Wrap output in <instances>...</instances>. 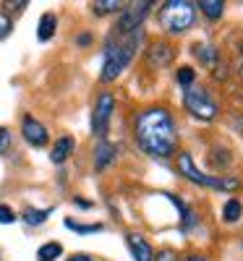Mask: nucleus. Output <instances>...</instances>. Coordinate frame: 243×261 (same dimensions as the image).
Segmentation results:
<instances>
[{
  "label": "nucleus",
  "instance_id": "nucleus-8",
  "mask_svg": "<svg viewBox=\"0 0 243 261\" xmlns=\"http://www.w3.org/2000/svg\"><path fill=\"white\" fill-rule=\"evenodd\" d=\"M21 134H24V139L32 146H45L47 144V128L32 115H27L24 120H21Z\"/></svg>",
  "mask_w": 243,
  "mask_h": 261
},
{
  "label": "nucleus",
  "instance_id": "nucleus-1",
  "mask_svg": "<svg viewBox=\"0 0 243 261\" xmlns=\"http://www.w3.org/2000/svg\"><path fill=\"white\" fill-rule=\"evenodd\" d=\"M136 141L152 157H170L178 149L175 123L165 107H149L136 118Z\"/></svg>",
  "mask_w": 243,
  "mask_h": 261
},
{
  "label": "nucleus",
  "instance_id": "nucleus-10",
  "mask_svg": "<svg viewBox=\"0 0 243 261\" xmlns=\"http://www.w3.org/2000/svg\"><path fill=\"white\" fill-rule=\"evenodd\" d=\"M126 243H128V248H131V256H134V261H154L152 246L144 241L139 232H128V235H126Z\"/></svg>",
  "mask_w": 243,
  "mask_h": 261
},
{
  "label": "nucleus",
  "instance_id": "nucleus-12",
  "mask_svg": "<svg viewBox=\"0 0 243 261\" xmlns=\"http://www.w3.org/2000/svg\"><path fill=\"white\" fill-rule=\"evenodd\" d=\"M115 154H118V146H115V144L100 141V144H97V151H94V167H97V170H105L110 162L115 160Z\"/></svg>",
  "mask_w": 243,
  "mask_h": 261
},
{
  "label": "nucleus",
  "instance_id": "nucleus-2",
  "mask_svg": "<svg viewBox=\"0 0 243 261\" xmlns=\"http://www.w3.org/2000/svg\"><path fill=\"white\" fill-rule=\"evenodd\" d=\"M139 39H141V29L134 32V34H128V39L118 42V45H107L105 60H102V73H100V79L105 84L115 81L126 71V65L131 63V58H134V53L139 47Z\"/></svg>",
  "mask_w": 243,
  "mask_h": 261
},
{
  "label": "nucleus",
  "instance_id": "nucleus-14",
  "mask_svg": "<svg viewBox=\"0 0 243 261\" xmlns=\"http://www.w3.org/2000/svg\"><path fill=\"white\" fill-rule=\"evenodd\" d=\"M50 214H53V209H32L29 206V209H24V214H21V217H24L27 225H42Z\"/></svg>",
  "mask_w": 243,
  "mask_h": 261
},
{
  "label": "nucleus",
  "instance_id": "nucleus-9",
  "mask_svg": "<svg viewBox=\"0 0 243 261\" xmlns=\"http://www.w3.org/2000/svg\"><path fill=\"white\" fill-rule=\"evenodd\" d=\"M173 47L167 45V42H154V45L147 50V60L152 68H165V65L173 63Z\"/></svg>",
  "mask_w": 243,
  "mask_h": 261
},
{
  "label": "nucleus",
  "instance_id": "nucleus-3",
  "mask_svg": "<svg viewBox=\"0 0 243 261\" xmlns=\"http://www.w3.org/2000/svg\"><path fill=\"white\" fill-rule=\"evenodd\" d=\"M160 24L170 32V34H183L191 29L193 24V3H188V0H167V3L160 6Z\"/></svg>",
  "mask_w": 243,
  "mask_h": 261
},
{
  "label": "nucleus",
  "instance_id": "nucleus-20",
  "mask_svg": "<svg viewBox=\"0 0 243 261\" xmlns=\"http://www.w3.org/2000/svg\"><path fill=\"white\" fill-rule=\"evenodd\" d=\"M65 227L68 230H76V232H100L102 230V225H79V222H74V220H65Z\"/></svg>",
  "mask_w": 243,
  "mask_h": 261
},
{
  "label": "nucleus",
  "instance_id": "nucleus-17",
  "mask_svg": "<svg viewBox=\"0 0 243 261\" xmlns=\"http://www.w3.org/2000/svg\"><path fill=\"white\" fill-rule=\"evenodd\" d=\"M60 253H63V246H60V243H45V246L37 251L39 261H55Z\"/></svg>",
  "mask_w": 243,
  "mask_h": 261
},
{
  "label": "nucleus",
  "instance_id": "nucleus-19",
  "mask_svg": "<svg viewBox=\"0 0 243 261\" xmlns=\"http://www.w3.org/2000/svg\"><path fill=\"white\" fill-rule=\"evenodd\" d=\"M193 53H196V58H199V60H204L207 65H212V63H214V58H217V53H214L212 47H207V45H204V47H202V45H196V47H193Z\"/></svg>",
  "mask_w": 243,
  "mask_h": 261
},
{
  "label": "nucleus",
  "instance_id": "nucleus-15",
  "mask_svg": "<svg viewBox=\"0 0 243 261\" xmlns=\"http://www.w3.org/2000/svg\"><path fill=\"white\" fill-rule=\"evenodd\" d=\"M202 13L209 16V18H223L225 13V3H220V0H202Z\"/></svg>",
  "mask_w": 243,
  "mask_h": 261
},
{
  "label": "nucleus",
  "instance_id": "nucleus-6",
  "mask_svg": "<svg viewBox=\"0 0 243 261\" xmlns=\"http://www.w3.org/2000/svg\"><path fill=\"white\" fill-rule=\"evenodd\" d=\"M113 110H115V99L110 92L100 94L97 105H94V115H92V130H94V136H105L107 134V123L110 118H113Z\"/></svg>",
  "mask_w": 243,
  "mask_h": 261
},
{
  "label": "nucleus",
  "instance_id": "nucleus-26",
  "mask_svg": "<svg viewBox=\"0 0 243 261\" xmlns=\"http://www.w3.org/2000/svg\"><path fill=\"white\" fill-rule=\"evenodd\" d=\"M68 261H97V258H92V256H86V253H76V256H71Z\"/></svg>",
  "mask_w": 243,
  "mask_h": 261
},
{
  "label": "nucleus",
  "instance_id": "nucleus-28",
  "mask_svg": "<svg viewBox=\"0 0 243 261\" xmlns=\"http://www.w3.org/2000/svg\"><path fill=\"white\" fill-rule=\"evenodd\" d=\"M240 58H243V42H240ZM240 68H243V65H240Z\"/></svg>",
  "mask_w": 243,
  "mask_h": 261
},
{
  "label": "nucleus",
  "instance_id": "nucleus-22",
  "mask_svg": "<svg viewBox=\"0 0 243 261\" xmlns=\"http://www.w3.org/2000/svg\"><path fill=\"white\" fill-rule=\"evenodd\" d=\"M11 222H16L13 209H11V206H6V204H0V225H11Z\"/></svg>",
  "mask_w": 243,
  "mask_h": 261
},
{
  "label": "nucleus",
  "instance_id": "nucleus-4",
  "mask_svg": "<svg viewBox=\"0 0 243 261\" xmlns=\"http://www.w3.org/2000/svg\"><path fill=\"white\" fill-rule=\"evenodd\" d=\"M178 170L181 175L188 178L191 183L196 186H207V188H214V191H235L238 188V178H223V175H207V172L196 170L193 160L188 151H181L178 154Z\"/></svg>",
  "mask_w": 243,
  "mask_h": 261
},
{
  "label": "nucleus",
  "instance_id": "nucleus-11",
  "mask_svg": "<svg viewBox=\"0 0 243 261\" xmlns=\"http://www.w3.org/2000/svg\"><path fill=\"white\" fill-rule=\"evenodd\" d=\"M74 149H76V141H74L71 136H63V139L55 141V146H53V151H50V160H53L55 165H60V162H65V160L74 154Z\"/></svg>",
  "mask_w": 243,
  "mask_h": 261
},
{
  "label": "nucleus",
  "instance_id": "nucleus-16",
  "mask_svg": "<svg viewBox=\"0 0 243 261\" xmlns=\"http://www.w3.org/2000/svg\"><path fill=\"white\" fill-rule=\"evenodd\" d=\"M223 217L228 222H238L240 217H243V206H240V201L238 199H230L228 204H225V209H223Z\"/></svg>",
  "mask_w": 243,
  "mask_h": 261
},
{
  "label": "nucleus",
  "instance_id": "nucleus-24",
  "mask_svg": "<svg viewBox=\"0 0 243 261\" xmlns=\"http://www.w3.org/2000/svg\"><path fill=\"white\" fill-rule=\"evenodd\" d=\"M11 27H13V24H11V18H8L3 11H0V39H6V37L11 34Z\"/></svg>",
  "mask_w": 243,
  "mask_h": 261
},
{
  "label": "nucleus",
  "instance_id": "nucleus-23",
  "mask_svg": "<svg viewBox=\"0 0 243 261\" xmlns=\"http://www.w3.org/2000/svg\"><path fill=\"white\" fill-rule=\"evenodd\" d=\"M8 149H11V130L0 128V154H6Z\"/></svg>",
  "mask_w": 243,
  "mask_h": 261
},
{
  "label": "nucleus",
  "instance_id": "nucleus-27",
  "mask_svg": "<svg viewBox=\"0 0 243 261\" xmlns=\"http://www.w3.org/2000/svg\"><path fill=\"white\" fill-rule=\"evenodd\" d=\"M186 261H207V258H204V256H188Z\"/></svg>",
  "mask_w": 243,
  "mask_h": 261
},
{
  "label": "nucleus",
  "instance_id": "nucleus-7",
  "mask_svg": "<svg viewBox=\"0 0 243 261\" xmlns=\"http://www.w3.org/2000/svg\"><path fill=\"white\" fill-rule=\"evenodd\" d=\"M152 3H131L128 8H123V16L118 18V34H134L139 32V24L144 21V16L149 13Z\"/></svg>",
  "mask_w": 243,
  "mask_h": 261
},
{
  "label": "nucleus",
  "instance_id": "nucleus-18",
  "mask_svg": "<svg viewBox=\"0 0 243 261\" xmlns=\"http://www.w3.org/2000/svg\"><path fill=\"white\" fill-rule=\"evenodd\" d=\"M97 16H105V13H113V11H120L123 3H118V0H100V3L92 6Z\"/></svg>",
  "mask_w": 243,
  "mask_h": 261
},
{
  "label": "nucleus",
  "instance_id": "nucleus-5",
  "mask_svg": "<svg viewBox=\"0 0 243 261\" xmlns=\"http://www.w3.org/2000/svg\"><path fill=\"white\" fill-rule=\"evenodd\" d=\"M186 110L199 120H214L217 118L214 99L204 89H196V86H188V92H186Z\"/></svg>",
  "mask_w": 243,
  "mask_h": 261
},
{
  "label": "nucleus",
  "instance_id": "nucleus-25",
  "mask_svg": "<svg viewBox=\"0 0 243 261\" xmlns=\"http://www.w3.org/2000/svg\"><path fill=\"white\" fill-rule=\"evenodd\" d=\"M154 261H178V258H175L173 251H160L157 256H154Z\"/></svg>",
  "mask_w": 243,
  "mask_h": 261
},
{
  "label": "nucleus",
  "instance_id": "nucleus-13",
  "mask_svg": "<svg viewBox=\"0 0 243 261\" xmlns=\"http://www.w3.org/2000/svg\"><path fill=\"white\" fill-rule=\"evenodd\" d=\"M55 27H58V18H55V13H45L39 18V29H37V37H39V42H47V39H53L55 37Z\"/></svg>",
  "mask_w": 243,
  "mask_h": 261
},
{
  "label": "nucleus",
  "instance_id": "nucleus-21",
  "mask_svg": "<svg viewBox=\"0 0 243 261\" xmlns=\"http://www.w3.org/2000/svg\"><path fill=\"white\" fill-rule=\"evenodd\" d=\"M175 79H178V84H183V86H191V84H193V68L183 65V68L175 73Z\"/></svg>",
  "mask_w": 243,
  "mask_h": 261
}]
</instances>
